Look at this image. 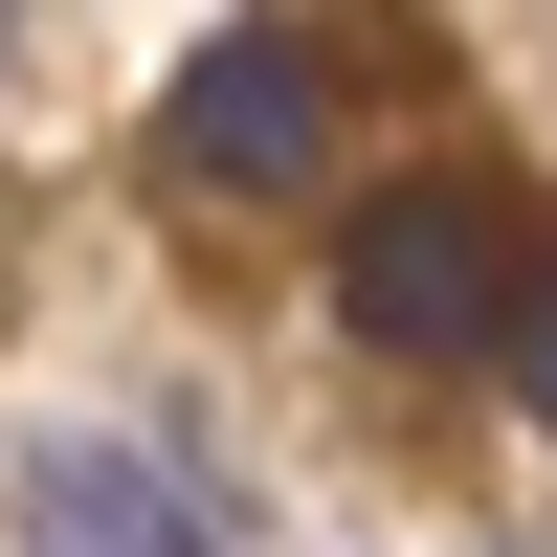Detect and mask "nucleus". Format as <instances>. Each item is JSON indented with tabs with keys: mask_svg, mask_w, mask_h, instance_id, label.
Returning a JSON list of instances; mask_svg holds the SVG:
<instances>
[{
	"mask_svg": "<svg viewBox=\"0 0 557 557\" xmlns=\"http://www.w3.org/2000/svg\"><path fill=\"white\" fill-rule=\"evenodd\" d=\"M491 401L557 424V246H513V312H491Z\"/></svg>",
	"mask_w": 557,
	"mask_h": 557,
	"instance_id": "4",
	"label": "nucleus"
},
{
	"mask_svg": "<svg viewBox=\"0 0 557 557\" xmlns=\"http://www.w3.org/2000/svg\"><path fill=\"white\" fill-rule=\"evenodd\" d=\"M23 557H223L178 446H45L23 469Z\"/></svg>",
	"mask_w": 557,
	"mask_h": 557,
	"instance_id": "3",
	"label": "nucleus"
},
{
	"mask_svg": "<svg viewBox=\"0 0 557 557\" xmlns=\"http://www.w3.org/2000/svg\"><path fill=\"white\" fill-rule=\"evenodd\" d=\"M491 312H513V223H491L469 178H401V201L335 223V335H380V357H491Z\"/></svg>",
	"mask_w": 557,
	"mask_h": 557,
	"instance_id": "2",
	"label": "nucleus"
},
{
	"mask_svg": "<svg viewBox=\"0 0 557 557\" xmlns=\"http://www.w3.org/2000/svg\"><path fill=\"white\" fill-rule=\"evenodd\" d=\"M335 134H357V67L312 23H201V45H178L157 157L201 178V201H290V178H335Z\"/></svg>",
	"mask_w": 557,
	"mask_h": 557,
	"instance_id": "1",
	"label": "nucleus"
}]
</instances>
